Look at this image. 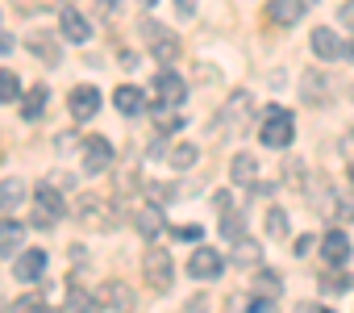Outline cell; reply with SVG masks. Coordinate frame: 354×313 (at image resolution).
Listing matches in <instances>:
<instances>
[{
	"label": "cell",
	"instance_id": "cell-41",
	"mask_svg": "<svg viewBox=\"0 0 354 313\" xmlns=\"http://www.w3.org/2000/svg\"><path fill=\"white\" fill-rule=\"evenodd\" d=\"M113 9H117V0H96V13H100V17H109Z\"/></svg>",
	"mask_w": 354,
	"mask_h": 313
},
{
	"label": "cell",
	"instance_id": "cell-36",
	"mask_svg": "<svg viewBox=\"0 0 354 313\" xmlns=\"http://www.w3.org/2000/svg\"><path fill=\"white\" fill-rule=\"evenodd\" d=\"M337 213H342L346 222H354V197H342V201H337Z\"/></svg>",
	"mask_w": 354,
	"mask_h": 313
},
{
	"label": "cell",
	"instance_id": "cell-28",
	"mask_svg": "<svg viewBox=\"0 0 354 313\" xmlns=\"http://www.w3.org/2000/svg\"><path fill=\"white\" fill-rule=\"evenodd\" d=\"M21 96V80L17 71H0V105H13Z\"/></svg>",
	"mask_w": 354,
	"mask_h": 313
},
{
	"label": "cell",
	"instance_id": "cell-27",
	"mask_svg": "<svg viewBox=\"0 0 354 313\" xmlns=\"http://www.w3.org/2000/svg\"><path fill=\"white\" fill-rule=\"evenodd\" d=\"M50 42H55L50 34H30V38H26V46H30L38 59H46V63H59V46H50Z\"/></svg>",
	"mask_w": 354,
	"mask_h": 313
},
{
	"label": "cell",
	"instance_id": "cell-40",
	"mask_svg": "<svg viewBox=\"0 0 354 313\" xmlns=\"http://www.w3.org/2000/svg\"><path fill=\"white\" fill-rule=\"evenodd\" d=\"M175 9H180L184 17H192V13H196V0H175Z\"/></svg>",
	"mask_w": 354,
	"mask_h": 313
},
{
	"label": "cell",
	"instance_id": "cell-1",
	"mask_svg": "<svg viewBox=\"0 0 354 313\" xmlns=\"http://www.w3.org/2000/svg\"><path fill=\"white\" fill-rule=\"evenodd\" d=\"M259 138H263L267 146H275V150H279V146H288V142L296 138V121H292V113H288V109H279V105H267Z\"/></svg>",
	"mask_w": 354,
	"mask_h": 313
},
{
	"label": "cell",
	"instance_id": "cell-32",
	"mask_svg": "<svg viewBox=\"0 0 354 313\" xmlns=\"http://www.w3.org/2000/svg\"><path fill=\"white\" fill-rule=\"evenodd\" d=\"M171 234H175V238H180V242H201V238H205V230H201L196 222H192V226H175Z\"/></svg>",
	"mask_w": 354,
	"mask_h": 313
},
{
	"label": "cell",
	"instance_id": "cell-13",
	"mask_svg": "<svg viewBox=\"0 0 354 313\" xmlns=\"http://www.w3.org/2000/svg\"><path fill=\"white\" fill-rule=\"evenodd\" d=\"M304 17V0H267V21L271 26H296Z\"/></svg>",
	"mask_w": 354,
	"mask_h": 313
},
{
	"label": "cell",
	"instance_id": "cell-31",
	"mask_svg": "<svg viewBox=\"0 0 354 313\" xmlns=\"http://www.w3.org/2000/svg\"><path fill=\"white\" fill-rule=\"evenodd\" d=\"M267 234H271V238H283V234H288V217H283V209H271V213H267Z\"/></svg>",
	"mask_w": 354,
	"mask_h": 313
},
{
	"label": "cell",
	"instance_id": "cell-30",
	"mask_svg": "<svg viewBox=\"0 0 354 313\" xmlns=\"http://www.w3.org/2000/svg\"><path fill=\"white\" fill-rule=\"evenodd\" d=\"M92 305H96V292H84L80 284L67 288V309H92Z\"/></svg>",
	"mask_w": 354,
	"mask_h": 313
},
{
	"label": "cell",
	"instance_id": "cell-43",
	"mask_svg": "<svg viewBox=\"0 0 354 313\" xmlns=\"http://www.w3.org/2000/svg\"><path fill=\"white\" fill-rule=\"evenodd\" d=\"M9 51H13V38H9V34H0V55H9Z\"/></svg>",
	"mask_w": 354,
	"mask_h": 313
},
{
	"label": "cell",
	"instance_id": "cell-34",
	"mask_svg": "<svg viewBox=\"0 0 354 313\" xmlns=\"http://www.w3.org/2000/svg\"><path fill=\"white\" fill-rule=\"evenodd\" d=\"M337 13H342V26H346V30L354 34V0H346V5H342Z\"/></svg>",
	"mask_w": 354,
	"mask_h": 313
},
{
	"label": "cell",
	"instance_id": "cell-22",
	"mask_svg": "<svg viewBox=\"0 0 354 313\" xmlns=\"http://www.w3.org/2000/svg\"><path fill=\"white\" fill-rule=\"evenodd\" d=\"M21 201H26V180L5 176V180H0V209H17Z\"/></svg>",
	"mask_w": 354,
	"mask_h": 313
},
{
	"label": "cell",
	"instance_id": "cell-45",
	"mask_svg": "<svg viewBox=\"0 0 354 313\" xmlns=\"http://www.w3.org/2000/svg\"><path fill=\"white\" fill-rule=\"evenodd\" d=\"M350 180H354V168H350Z\"/></svg>",
	"mask_w": 354,
	"mask_h": 313
},
{
	"label": "cell",
	"instance_id": "cell-5",
	"mask_svg": "<svg viewBox=\"0 0 354 313\" xmlns=\"http://www.w3.org/2000/svg\"><path fill=\"white\" fill-rule=\"evenodd\" d=\"M133 305H138V296H133V288H129L125 280H104V284L96 288V309L117 313V309H133Z\"/></svg>",
	"mask_w": 354,
	"mask_h": 313
},
{
	"label": "cell",
	"instance_id": "cell-9",
	"mask_svg": "<svg viewBox=\"0 0 354 313\" xmlns=\"http://www.w3.org/2000/svg\"><path fill=\"white\" fill-rule=\"evenodd\" d=\"M67 109H71V117H75V121H88V117H96V113H100V92H96L92 84H80V88L67 96Z\"/></svg>",
	"mask_w": 354,
	"mask_h": 313
},
{
	"label": "cell",
	"instance_id": "cell-17",
	"mask_svg": "<svg viewBox=\"0 0 354 313\" xmlns=\"http://www.w3.org/2000/svg\"><path fill=\"white\" fill-rule=\"evenodd\" d=\"M230 176H234V184H242V188H254L259 184V159L254 154H234V163H230Z\"/></svg>",
	"mask_w": 354,
	"mask_h": 313
},
{
	"label": "cell",
	"instance_id": "cell-7",
	"mask_svg": "<svg viewBox=\"0 0 354 313\" xmlns=\"http://www.w3.org/2000/svg\"><path fill=\"white\" fill-rule=\"evenodd\" d=\"M221 267H225V259H221V251H213V247H196V251L188 255V271H192L196 280H217Z\"/></svg>",
	"mask_w": 354,
	"mask_h": 313
},
{
	"label": "cell",
	"instance_id": "cell-2",
	"mask_svg": "<svg viewBox=\"0 0 354 313\" xmlns=\"http://www.w3.org/2000/svg\"><path fill=\"white\" fill-rule=\"evenodd\" d=\"M142 271H146V284L154 288V292H171V284H175V267H171V255L162 251V247H146V255H142Z\"/></svg>",
	"mask_w": 354,
	"mask_h": 313
},
{
	"label": "cell",
	"instance_id": "cell-39",
	"mask_svg": "<svg viewBox=\"0 0 354 313\" xmlns=\"http://www.w3.org/2000/svg\"><path fill=\"white\" fill-rule=\"evenodd\" d=\"M225 305H230V309H246V305H254V301H250V296H242V292H234Z\"/></svg>",
	"mask_w": 354,
	"mask_h": 313
},
{
	"label": "cell",
	"instance_id": "cell-46",
	"mask_svg": "<svg viewBox=\"0 0 354 313\" xmlns=\"http://www.w3.org/2000/svg\"><path fill=\"white\" fill-rule=\"evenodd\" d=\"M350 138H354V134H350Z\"/></svg>",
	"mask_w": 354,
	"mask_h": 313
},
{
	"label": "cell",
	"instance_id": "cell-14",
	"mask_svg": "<svg viewBox=\"0 0 354 313\" xmlns=\"http://www.w3.org/2000/svg\"><path fill=\"white\" fill-rule=\"evenodd\" d=\"M308 42H313V55H317V59H325V63H333V59H342V55H346V46L337 42V34H333V30H325V26H317Z\"/></svg>",
	"mask_w": 354,
	"mask_h": 313
},
{
	"label": "cell",
	"instance_id": "cell-8",
	"mask_svg": "<svg viewBox=\"0 0 354 313\" xmlns=\"http://www.w3.org/2000/svg\"><path fill=\"white\" fill-rule=\"evenodd\" d=\"M154 96H158V105H184V96H188V84H184V75H175V71H158L154 75Z\"/></svg>",
	"mask_w": 354,
	"mask_h": 313
},
{
	"label": "cell",
	"instance_id": "cell-16",
	"mask_svg": "<svg viewBox=\"0 0 354 313\" xmlns=\"http://www.w3.org/2000/svg\"><path fill=\"white\" fill-rule=\"evenodd\" d=\"M133 226H138V230H142V238H150V242L167 230V222H162V209H158V205H142V209L133 213Z\"/></svg>",
	"mask_w": 354,
	"mask_h": 313
},
{
	"label": "cell",
	"instance_id": "cell-23",
	"mask_svg": "<svg viewBox=\"0 0 354 313\" xmlns=\"http://www.w3.org/2000/svg\"><path fill=\"white\" fill-rule=\"evenodd\" d=\"M46 96H50V92H46V84L30 88V96L21 100V117H26V121H38V117L46 113Z\"/></svg>",
	"mask_w": 354,
	"mask_h": 313
},
{
	"label": "cell",
	"instance_id": "cell-42",
	"mask_svg": "<svg viewBox=\"0 0 354 313\" xmlns=\"http://www.w3.org/2000/svg\"><path fill=\"white\" fill-rule=\"evenodd\" d=\"M217 209H221V213L234 209V197H230V193H217Z\"/></svg>",
	"mask_w": 354,
	"mask_h": 313
},
{
	"label": "cell",
	"instance_id": "cell-35",
	"mask_svg": "<svg viewBox=\"0 0 354 313\" xmlns=\"http://www.w3.org/2000/svg\"><path fill=\"white\" fill-rule=\"evenodd\" d=\"M313 242H317L313 234H300V238L292 242V251H296V255H308V251H313Z\"/></svg>",
	"mask_w": 354,
	"mask_h": 313
},
{
	"label": "cell",
	"instance_id": "cell-33",
	"mask_svg": "<svg viewBox=\"0 0 354 313\" xmlns=\"http://www.w3.org/2000/svg\"><path fill=\"white\" fill-rule=\"evenodd\" d=\"M304 100H321V75L304 71Z\"/></svg>",
	"mask_w": 354,
	"mask_h": 313
},
{
	"label": "cell",
	"instance_id": "cell-15",
	"mask_svg": "<svg viewBox=\"0 0 354 313\" xmlns=\"http://www.w3.org/2000/svg\"><path fill=\"white\" fill-rule=\"evenodd\" d=\"M17 280L21 284H38L42 276H46V255L42 251H26V255H17Z\"/></svg>",
	"mask_w": 354,
	"mask_h": 313
},
{
	"label": "cell",
	"instance_id": "cell-21",
	"mask_svg": "<svg viewBox=\"0 0 354 313\" xmlns=\"http://www.w3.org/2000/svg\"><path fill=\"white\" fill-rule=\"evenodd\" d=\"M167 159H171V168H175V172H192V168L201 163V150H196L192 142H175Z\"/></svg>",
	"mask_w": 354,
	"mask_h": 313
},
{
	"label": "cell",
	"instance_id": "cell-10",
	"mask_svg": "<svg viewBox=\"0 0 354 313\" xmlns=\"http://www.w3.org/2000/svg\"><path fill=\"white\" fill-rule=\"evenodd\" d=\"M59 30H63V38L67 42H88L92 38V26H88V17L80 13V9H59Z\"/></svg>",
	"mask_w": 354,
	"mask_h": 313
},
{
	"label": "cell",
	"instance_id": "cell-4",
	"mask_svg": "<svg viewBox=\"0 0 354 313\" xmlns=\"http://www.w3.org/2000/svg\"><path fill=\"white\" fill-rule=\"evenodd\" d=\"M75 217H80L88 230H113V226H117V213H113V205H109L104 197H80Z\"/></svg>",
	"mask_w": 354,
	"mask_h": 313
},
{
	"label": "cell",
	"instance_id": "cell-3",
	"mask_svg": "<svg viewBox=\"0 0 354 313\" xmlns=\"http://www.w3.org/2000/svg\"><path fill=\"white\" fill-rule=\"evenodd\" d=\"M142 38L150 42V55L158 59V63H175V59H180V38H175L167 26H158V21H142Z\"/></svg>",
	"mask_w": 354,
	"mask_h": 313
},
{
	"label": "cell",
	"instance_id": "cell-29",
	"mask_svg": "<svg viewBox=\"0 0 354 313\" xmlns=\"http://www.w3.org/2000/svg\"><path fill=\"white\" fill-rule=\"evenodd\" d=\"M242 226H246V217H242L238 209H225V213H221V234H225L230 242L242 238Z\"/></svg>",
	"mask_w": 354,
	"mask_h": 313
},
{
	"label": "cell",
	"instance_id": "cell-26",
	"mask_svg": "<svg viewBox=\"0 0 354 313\" xmlns=\"http://www.w3.org/2000/svg\"><path fill=\"white\" fill-rule=\"evenodd\" d=\"M317 288H321V296H337V292H350V288H354V276H346V271H329V276L317 280Z\"/></svg>",
	"mask_w": 354,
	"mask_h": 313
},
{
	"label": "cell",
	"instance_id": "cell-37",
	"mask_svg": "<svg viewBox=\"0 0 354 313\" xmlns=\"http://www.w3.org/2000/svg\"><path fill=\"white\" fill-rule=\"evenodd\" d=\"M75 142H80L75 134H59V138H55V146H59V150H75Z\"/></svg>",
	"mask_w": 354,
	"mask_h": 313
},
{
	"label": "cell",
	"instance_id": "cell-12",
	"mask_svg": "<svg viewBox=\"0 0 354 313\" xmlns=\"http://www.w3.org/2000/svg\"><path fill=\"white\" fill-rule=\"evenodd\" d=\"M34 201H38V209H42L38 226H50L55 217H63V213H67V205H63V197L55 193V184H42V188H34Z\"/></svg>",
	"mask_w": 354,
	"mask_h": 313
},
{
	"label": "cell",
	"instance_id": "cell-19",
	"mask_svg": "<svg viewBox=\"0 0 354 313\" xmlns=\"http://www.w3.org/2000/svg\"><path fill=\"white\" fill-rule=\"evenodd\" d=\"M321 255H325L333 267H342V263L350 259V238H346L342 230H329V234H325V242H321Z\"/></svg>",
	"mask_w": 354,
	"mask_h": 313
},
{
	"label": "cell",
	"instance_id": "cell-6",
	"mask_svg": "<svg viewBox=\"0 0 354 313\" xmlns=\"http://www.w3.org/2000/svg\"><path fill=\"white\" fill-rule=\"evenodd\" d=\"M113 168V142L109 138H88V146H84V172L88 176H100V172H109Z\"/></svg>",
	"mask_w": 354,
	"mask_h": 313
},
{
	"label": "cell",
	"instance_id": "cell-44",
	"mask_svg": "<svg viewBox=\"0 0 354 313\" xmlns=\"http://www.w3.org/2000/svg\"><path fill=\"white\" fill-rule=\"evenodd\" d=\"M142 5H154V0H142Z\"/></svg>",
	"mask_w": 354,
	"mask_h": 313
},
{
	"label": "cell",
	"instance_id": "cell-20",
	"mask_svg": "<svg viewBox=\"0 0 354 313\" xmlns=\"http://www.w3.org/2000/svg\"><path fill=\"white\" fill-rule=\"evenodd\" d=\"M21 242H26V226L21 222H0V255H17L21 251Z\"/></svg>",
	"mask_w": 354,
	"mask_h": 313
},
{
	"label": "cell",
	"instance_id": "cell-38",
	"mask_svg": "<svg viewBox=\"0 0 354 313\" xmlns=\"http://www.w3.org/2000/svg\"><path fill=\"white\" fill-rule=\"evenodd\" d=\"M13 309H42V296H21Z\"/></svg>",
	"mask_w": 354,
	"mask_h": 313
},
{
	"label": "cell",
	"instance_id": "cell-24",
	"mask_svg": "<svg viewBox=\"0 0 354 313\" xmlns=\"http://www.w3.org/2000/svg\"><path fill=\"white\" fill-rule=\"evenodd\" d=\"M230 259H234V263H246V267H254V263L263 259V247H259L254 238H246V234H242V238H234V255H230Z\"/></svg>",
	"mask_w": 354,
	"mask_h": 313
},
{
	"label": "cell",
	"instance_id": "cell-18",
	"mask_svg": "<svg viewBox=\"0 0 354 313\" xmlns=\"http://www.w3.org/2000/svg\"><path fill=\"white\" fill-rule=\"evenodd\" d=\"M113 105L121 109V117H138V113L146 109V96H142V88H133V84H121V88L113 92Z\"/></svg>",
	"mask_w": 354,
	"mask_h": 313
},
{
	"label": "cell",
	"instance_id": "cell-25",
	"mask_svg": "<svg viewBox=\"0 0 354 313\" xmlns=\"http://www.w3.org/2000/svg\"><path fill=\"white\" fill-rule=\"evenodd\" d=\"M279 292H283V280H279V271L263 267V271L254 276V296H267V301H275Z\"/></svg>",
	"mask_w": 354,
	"mask_h": 313
},
{
	"label": "cell",
	"instance_id": "cell-11",
	"mask_svg": "<svg viewBox=\"0 0 354 313\" xmlns=\"http://www.w3.org/2000/svg\"><path fill=\"white\" fill-rule=\"evenodd\" d=\"M250 121V92H234L230 96V105H225V117H221V125H225V134H242V125Z\"/></svg>",
	"mask_w": 354,
	"mask_h": 313
}]
</instances>
